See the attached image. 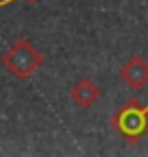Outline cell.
<instances>
[{"instance_id": "cell-1", "label": "cell", "mask_w": 148, "mask_h": 157, "mask_svg": "<svg viewBox=\"0 0 148 157\" xmlns=\"http://www.w3.org/2000/svg\"><path fill=\"white\" fill-rule=\"evenodd\" d=\"M116 127L126 140H139L148 131V105H139L137 101H131L118 116H116Z\"/></svg>"}, {"instance_id": "cell-2", "label": "cell", "mask_w": 148, "mask_h": 157, "mask_svg": "<svg viewBox=\"0 0 148 157\" xmlns=\"http://www.w3.org/2000/svg\"><path fill=\"white\" fill-rule=\"evenodd\" d=\"M5 63L9 66V70H13V74L26 76L28 72L35 70L37 63H39V55H37V50H33L26 42H20L11 52L5 55Z\"/></svg>"}, {"instance_id": "cell-3", "label": "cell", "mask_w": 148, "mask_h": 157, "mask_svg": "<svg viewBox=\"0 0 148 157\" xmlns=\"http://www.w3.org/2000/svg\"><path fill=\"white\" fill-rule=\"evenodd\" d=\"M122 76L126 78L128 85L142 87L148 81V63L144 61L142 57H131V61L122 68Z\"/></svg>"}, {"instance_id": "cell-4", "label": "cell", "mask_w": 148, "mask_h": 157, "mask_svg": "<svg viewBox=\"0 0 148 157\" xmlns=\"http://www.w3.org/2000/svg\"><path fill=\"white\" fill-rule=\"evenodd\" d=\"M72 96L76 98V103H79V105H85V107H87V105L94 103V98L98 96V90L91 85L89 81H81L76 87L72 90Z\"/></svg>"}]
</instances>
